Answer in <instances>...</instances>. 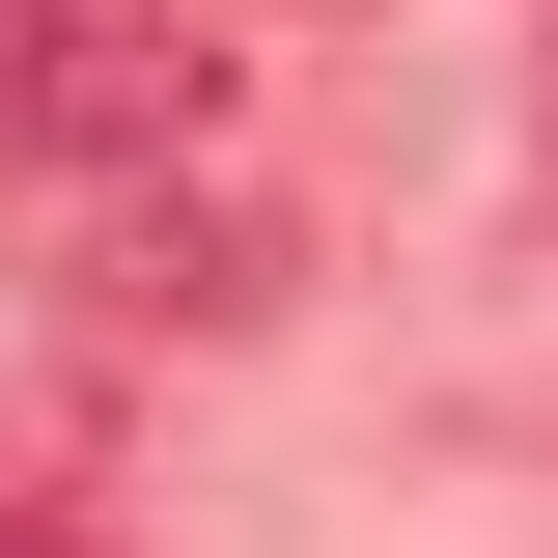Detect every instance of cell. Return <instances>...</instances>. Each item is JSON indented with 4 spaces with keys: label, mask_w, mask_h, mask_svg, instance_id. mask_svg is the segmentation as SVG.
<instances>
[{
    "label": "cell",
    "mask_w": 558,
    "mask_h": 558,
    "mask_svg": "<svg viewBox=\"0 0 558 558\" xmlns=\"http://www.w3.org/2000/svg\"><path fill=\"white\" fill-rule=\"evenodd\" d=\"M0 140L57 196H112V168L252 140V57H223V0H0Z\"/></svg>",
    "instance_id": "6da1fadb"
},
{
    "label": "cell",
    "mask_w": 558,
    "mask_h": 558,
    "mask_svg": "<svg viewBox=\"0 0 558 558\" xmlns=\"http://www.w3.org/2000/svg\"><path fill=\"white\" fill-rule=\"evenodd\" d=\"M57 279L112 307V336H279L307 223H279V168H252V140H196V168H112V196H57Z\"/></svg>",
    "instance_id": "7a4b0ae2"
}]
</instances>
